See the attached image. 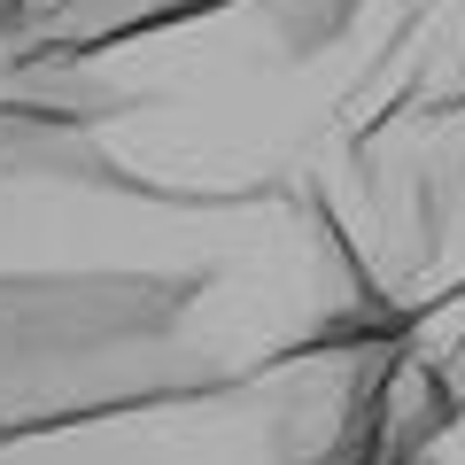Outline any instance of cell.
<instances>
[{
	"mask_svg": "<svg viewBox=\"0 0 465 465\" xmlns=\"http://www.w3.org/2000/svg\"><path fill=\"white\" fill-rule=\"evenodd\" d=\"M427 465H465V403H458V419H450V434L434 442V458Z\"/></svg>",
	"mask_w": 465,
	"mask_h": 465,
	"instance_id": "2",
	"label": "cell"
},
{
	"mask_svg": "<svg viewBox=\"0 0 465 465\" xmlns=\"http://www.w3.org/2000/svg\"><path fill=\"white\" fill-rule=\"evenodd\" d=\"M465 403V0H0V465H427Z\"/></svg>",
	"mask_w": 465,
	"mask_h": 465,
	"instance_id": "1",
	"label": "cell"
}]
</instances>
